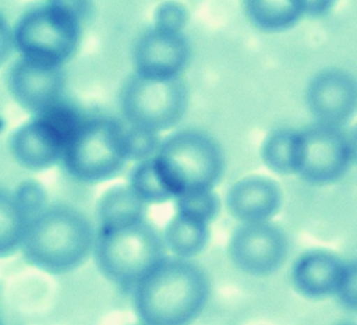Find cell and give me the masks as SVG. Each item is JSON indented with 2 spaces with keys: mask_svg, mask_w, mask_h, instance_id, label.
<instances>
[{
  "mask_svg": "<svg viewBox=\"0 0 357 325\" xmlns=\"http://www.w3.org/2000/svg\"><path fill=\"white\" fill-rule=\"evenodd\" d=\"M190 56L191 46L183 31L153 26L139 36L133 48L135 73L153 80L178 78Z\"/></svg>",
  "mask_w": 357,
  "mask_h": 325,
  "instance_id": "10",
  "label": "cell"
},
{
  "mask_svg": "<svg viewBox=\"0 0 357 325\" xmlns=\"http://www.w3.org/2000/svg\"><path fill=\"white\" fill-rule=\"evenodd\" d=\"M128 185L145 204H162L175 198L153 158L138 162L132 168Z\"/></svg>",
  "mask_w": 357,
  "mask_h": 325,
  "instance_id": "21",
  "label": "cell"
},
{
  "mask_svg": "<svg viewBox=\"0 0 357 325\" xmlns=\"http://www.w3.org/2000/svg\"><path fill=\"white\" fill-rule=\"evenodd\" d=\"M8 86L13 100L33 116L61 101L64 93L63 68L40 64L20 58L8 75Z\"/></svg>",
  "mask_w": 357,
  "mask_h": 325,
  "instance_id": "12",
  "label": "cell"
},
{
  "mask_svg": "<svg viewBox=\"0 0 357 325\" xmlns=\"http://www.w3.org/2000/svg\"><path fill=\"white\" fill-rule=\"evenodd\" d=\"M282 190L268 176H251L238 180L226 196L227 209L241 223L268 222L281 210Z\"/></svg>",
  "mask_w": 357,
  "mask_h": 325,
  "instance_id": "13",
  "label": "cell"
},
{
  "mask_svg": "<svg viewBox=\"0 0 357 325\" xmlns=\"http://www.w3.org/2000/svg\"><path fill=\"white\" fill-rule=\"evenodd\" d=\"M128 161L143 162L158 155L162 139L158 133L128 125L125 130Z\"/></svg>",
  "mask_w": 357,
  "mask_h": 325,
  "instance_id": "23",
  "label": "cell"
},
{
  "mask_svg": "<svg viewBox=\"0 0 357 325\" xmlns=\"http://www.w3.org/2000/svg\"><path fill=\"white\" fill-rule=\"evenodd\" d=\"M125 130L108 116L85 119L61 160L68 174L88 184L118 176L128 161Z\"/></svg>",
  "mask_w": 357,
  "mask_h": 325,
  "instance_id": "6",
  "label": "cell"
},
{
  "mask_svg": "<svg viewBox=\"0 0 357 325\" xmlns=\"http://www.w3.org/2000/svg\"><path fill=\"white\" fill-rule=\"evenodd\" d=\"M344 261L335 253L315 248L302 253L291 268V283L300 296L320 300L335 296Z\"/></svg>",
  "mask_w": 357,
  "mask_h": 325,
  "instance_id": "15",
  "label": "cell"
},
{
  "mask_svg": "<svg viewBox=\"0 0 357 325\" xmlns=\"http://www.w3.org/2000/svg\"><path fill=\"white\" fill-rule=\"evenodd\" d=\"M11 195L30 223L50 206L47 191L36 180H23L11 191Z\"/></svg>",
  "mask_w": 357,
  "mask_h": 325,
  "instance_id": "24",
  "label": "cell"
},
{
  "mask_svg": "<svg viewBox=\"0 0 357 325\" xmlns=\"http://www.w3.org/2000/svg\"><path fill=\"white\" fill-rule=\"evenodd\" d=\"M349 143H350L353 162L357 165V124L354 126L351 133L349 135Z\"/></svg>",
  "mask_w": 357,
  "mask_h": 325,
  "instance_id": "28",
  "label": "cell"
},
{
  "mask_svg": "<svg viewBox=\"0 0 357 325\" xmlns=\"http://www.w3.org/2000/svg\"><path fill=\"white\" fill-rule=\"evenodd\" d=\"M335 298L347 311L357 313V259L344 261Z\"/></svg>",
  "mask_w": 357,
  "mask_h": 325,
  "instance_id": "25",
  "label": "cell"
},
{
  "mask_svg": "<svg viewBox=\"0 0 357 325\" xmlns=\"http://www.w3.org/2000/svg\"><path fill=\"white\" fill-rule=\"evenodd\" d=\"M306 106L317 124L342 128L356 114V80L344 70L320 71L307 86Z\"/></svg>",
  "mask_w": 357,
  "mask_h": 325,
  "instance_id": "11",
  "label": "cell"
},
{
  "mask_svg": "<svg viewBox=\"0 0 357 325\" xmlns=\"http://www.w3.org/2000/svg\"><path fill=\"white\" fill-rule=\"evenodd\" d=\"M132 289L137 316L146 325L192 324L210 298L204 270L176 257H166Z\"/></svg>",
  "mask_w": 357,
  "mask_h": 325,
  "instance_id": "1",
  "label": "cell"
},
{
  "mask_svg": "<svg viewBox=\"0 0 357 325\" xmlns=\"http://www.w3.org/2000/svg\"><path fill=\"white\" fill-rule=\"evenodd\" d=\"M89 5L53 0L26 10L13 28V47L22 58L63 68L78 47Z\"/></svg>",
  "mask_w": 357,
  "mask_h": 325,
  "instance_id": "3",
  "label": "cell"
},
{
  "mask_svg": "<svg viewBox=\"0 0 357 325\" xmlns=\"http://www.w3.org/2000/svg\"><path fill=\"white\" fill-rule=\"evenodd\" d=\"M153 160L175 199L188 193L213 191L225 171L221 146L196 130L168 136Z\"/></svg>",
  "mask_w": 357,
  "mask_h": 325,
  "instance_id": "4",
  "label": "cell"
},
{
  "mask_svg": "<svg viewBox=\"0 0 357 325\" xmlns=\"http://www.w3.org/2000/svg\"><path fill=\"white\" fill-rule=\"evenodd\" d=\"M289 252L283 228L271 221L240 223L230 236L228 253L243 274L264 278L281 269Z\"/></svg>",
  "mask_w": 357,
  "mask_h": 325,
  "instance_id": "8",
  "label": "cell"
},
{
  "mask_svg": "<svg viewBox=\"0 0 357 325\" xmlns=\"http://www.w3.org/2000/svg\"><path fill=\"white\" fill-rule=\"evenodd\" d=\"M175 201L176 214L205 225H210L221 209V202L213 190L188 193L176 198Z\"/></svg>",
  "mask_w": 357,
  "mask_h": 325,
  "instance_id": "22",
  "label": "cell"
},
{
  "mask_svg": "<svg viewBox=\"0 0 357 325\" xmlns=\"http://www.w3.org/2000/svg\"><path fill=\"white\" fill-rule=\"evenodd\" d=\"M188 90L181 78L153 80L135 73L120 93V107L128 125L153 133L178 124L186 113Z\"/></svg>",
  "mask_w": 357,
  "mask_h": 325,
  "instance_id": "7",
  "label": "cell"
},
{
  "mask_svg": "<svg viewBox=\"0 0 357 325\" xmlns=\"http://www.w3.org/2000/svg\"><path fill=\"white\" fill-rule=\"evenodd\" d=\"M29 225L11 192L3 190L0 197V253L3 258L21 250Z\"/></svg>",
  "mask_w": 357,
  "mask_h": 325,
  "instance_id": "20",
  "label": "cell"
},
{
  "mask_svg": "<svg viewBox=\"0 0 357 325\" xmlns=\"http://www.w3.org/2000/svg\"><path fill=\"white\" fill-rule=\"evenodd\" d=\"M335 325H357L355 323H351V322H340V323H337Z\"/></svg>",
  "mask_w": 357,
  "mask_h": 325,
  "instance_id": "29",
  "label": "cell"
},
{
  "mask_svg": "<svg viewBox=\"0 0 357 325\" xmlns=\"http://www.w3.org/2000/svg\"><path fill=\"white\" fill-rule=\"evenodd\" d=\"M333 5L335 3L328 0H310V1L302 0L305 16H310V17H321L331 11Z\"/></svg>",
  "mask_w": 357,
  "mask_h": 325,
  "instance_id": "27",
  "label": "cell"
},
{
  "mask_svg": "<svg viewBox=\"0 0 357 325\" xmlns=\"http://www.w3.org/2000/svg\"><path fill=\"white\" fill-rule=\"evenodd\" d=\"M133 325H146V324H145V323H143V322H139V323H137V324H133Z\"/></svg>",
  "mask_w": 357,
  "mask_h": 325,
  "instance_id": "30",
  "label": "cell"
},
{
  "mask_svg": "<svg viewBox=\"0 0 357 325\" xmlns=\"http://www.w3.org/2000/svg\"><path fill=\"white\" fill-rule=\"evenodd\" d=\"M301 141L298 176L308 184H332L353 163L349 136L340 128L315 123L301 130Z\"/></svg>",
  "mask_w": 357,
  "mask_h": 325,
  "instance_id": "9",
  "label": "cell"
},
{
  "mask_svg": "<svg viewBox=\"0 0 357 325\" xmlns=\"http://www.w3.org/2000/svg\"><path fill=\"white\" fill-rule=\"evenodd\" d=\"M208 225L198 222L175 213L165 228V244L176 258L191 259L208 245Z\"/></svg>",
  "mask_w": 357,
  "mask_h": 325,
  "instance_id": "19",
  "label": "cell"
},
{
  "mask_svg": "<svg viewBox=\"0 0 357 325\" xmlns=\"http://www.w3.org/2000/svg\"><path fill=\"white\" fill-rule=\"evenodd\" d=\"M9 144L16 162L33 172L53 167L65 151L64 142L38 116L13 131Z\"/></svg>",
  "mask_w": 357,
  "mask_h": 325,
  "instance_id": "14",
  "label": "cell"
},
{
  "mask_svg": "<svg viewBox=\"0 0 357 325\" xmlns=\"http://www.w3.org/2000/svg\"><path fill=\"white\" fill-rule=\"evenodd\" d=\"M188 11L181 3L166 1L158 5L153 13V26L161 29L183 31L188 22Z\"/></svg>",
  "mask_w": 357,
  "mask_h": 325,
  "instance_id": "26",
  "label": "cell"
},
{
  "mask_svg": "<svg viewBox=\"0 0 357 325\" xmlns=\"http://www.w3.org/2000/svg\"><path fill=\"white\" fill-rule=\"evenodd\" d=\"M243 6L252 26L270 34L291 29L305 16L302 0H247Z\"/></svg>",
  "mask_w": 357,
  "mask_h": 325,
  "instance_id": "17",
  "label": "cell"
},
{
  "mask_svg": "<svg viewBox=\"0 0 357 325\" xmlns=\"http://www.w3.org/2000/svg\"><path fill=\"white\" fill-rule=\"evenodd\" d=\"M146 204L130 185H115L98 198L96 206L98 228L130 226L145 221Z\"/></svg>",
  "mask_w": 357,
  "mask_h": 325,
  "instance_id": "16",
  "label": "cell"
},
{
  "mask_svg": "<svg viewBox=\"0 0 357 325\" xmlns=\"http://www.w3.org/2000/svg\"><path fill=\"white\" fill-rule=\"evenodd\" d=\"M301 131L281 128L265 137L260 156L268 169L278 176L298 174L301 163Z\"/></svg>",
  "mask_w": 357,
  "mask_h": 325,
  "instance_id": "18",
  "label": "cell"
},
{
  "mask_svg": "<svg viewBox=\"0 0 357 325\" xmlns=\"http://www.w3.org/2000/svg\"><path fill=\"white\" fill-rule=\"evenodd\" d=\"M163 236L146 220L115 228H98L94 256L101 274L121 287H133L166 258Z\"/></svg>",
  "mask_w": 357,
  "mask_h": 325,
  "instance_id": "5",
  "label": "cell"
},
{
  "mask_svg": "<svg viewBox=\"0 0 357 325\" xmlns=\"http://www.w3.org/2000/svg\"><path fill=\"white\" fill-rule=\"evenodd\" d=\"M95 240L96 233L85 215L56 204L31 221L21 251L30 266L47 274H68L94 251Z\"/></svg>",
  "mask_w": 357,
  "mask_h": 325,
  "instance_id": "2",
  "label": "cell"
}]
</instances>
